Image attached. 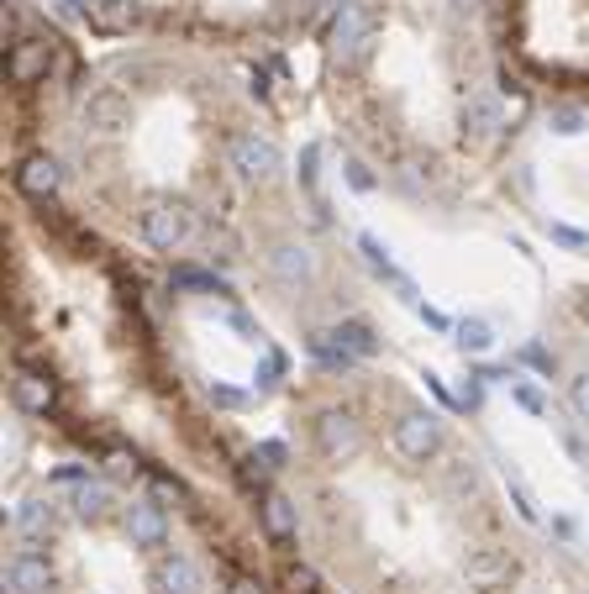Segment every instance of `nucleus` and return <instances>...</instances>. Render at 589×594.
I'll use <instances>...</instances> for the list:
<instances>
[{
	"mask_svg": "<svg viewBox=\"0 0 589 594\" xmlns=\"http://www.w3.org/2000/svg\"><path fill=\"white\" fill-rule=\"evenodd\" d=\"M127 537H132V547H164L169 542V510L158 500H132L127 505Z\"/></svg>",
	"mask_w": 589,
	"mask_h": 594,
	"instance_id": "10",
	"label": "nucleus"
},
{
	"mask_svg": "<svg viewBox=\"0 0 589 594\" xmlns=\"http://www.w3.org/2000/svg\"><path fill=\"white\" fill-rule=\"evenodd\" d=\"M48 64H53V43H48V37H16V43L6 48L11 85H37V79L48 74Z\"/></svg>",
	"mask_w": 589,
	"mask_h": 594,
	"instance_id": "6",
	"label": "nucleus"
},
{
	"mask_svg": "<svg viewBox=\"0 0 589 594\" xmlns=\"http://www.w3.org/2000/svg\"><path fill=\"white\" fill-rule=\"evenodd\" d=\"M442 447V421L432 411H405L395 421V453L411 458V463H426Z\"/></svg>",
	"mask_w": 589,
	"mask_h": 594,
	"instance_id": "5",
	"label": "nucleus"
},
{
	"mask_svg": "<svg viewBox=\"0 0 589 594\" xmlns=\"http://www.w3.org/2000/svg\"><path fill=\"white\" fill-rule=\"evenodd\" d=\"M453 342L463 347V353H490V347H495V332H490L484 321H458V326H453Z\"/></svg>",
	"mask_w": 589,
	"mask_h": 594,
	"instance_id": "20",
	"label": "nucleus"
},
{
	"mask_svg": "<svg viewBox=\"0 0 589 594\" xmlns=\"http://www.w3.org/2000/svg\"><path fill=\"white\" fill-rule=\"evenodd\" d=\"M242 479H248V484H263V479H269V468L258 463V453H253V458H242Z\"/></svg>",
	"mask_w": 589,
	"mask_h": 594,
	"instance_id": "28",
	"label": "nucleus"
},
{
	"mask_svg": "<svg viewBox=\"0 0 589 594\" xmlns=\"http://www.w3.org/2000/svg\"><path fill=\"white\" fill-rule=\"evenodd\" d=\"M526 363H532V368H553V358H547V353H542V347H537V342H532V347H526Z\"/></svg>",
	"mask_w": 589,
	"mask_h": 594,
	"instance_id": "33",
	"label": "nucleus"
},
{
	"mask_svg": "<svg viewBox=\"0 0 589 594\" xmlns=\"http://www.w3.org/2000/svg\"><path fill=\"white\" fill-rule=\"evenodd\" d=\"M547 121H553V132H563V137H574V132H584V116H579L574 106H563V111H553V116H547Z\"/></svg>",
	"mask_w": 589,
	"mask_h": 594,
	"instance_id": "23",
	"label": "nucleus"
},
{
	"mask_svg": "<svg viewBox=\"0 0 589 594\" xmlns=\"http://www.w3.org/2000/svg\"><path fill=\"white\" fill-rule=\"evenodd\" d=\"M263 531H269L274 542H290L295 537V505L284 495H263Z\"/></svg>",
	"mask_w": 589,
	"mask_h": 594,
	"instance_id": "19",
	"label": "nucleus"
},
{
	"mask_svg": "<svg viewBox=\"0 0 589 594\" xmlns=\"http://www.w3.org/2000/svg\"><path fill=\"white\" fill-rule=\"evenodd\" d=\"M6 584H11V594H48L53 563L37 547H22V552H11V563H6Z\"/></svg>",
	"mask_w": 589,
	"mask_h": 594,
	"instance_id": "8",
	"label": "nucleus"
},
{
	"mask_svg": "<svg viewBox=\"0 0 589 594\" xmlns=\"http://www.w3.org/2000/svg\"><path fill=\"white\" fill-rule=\"evenodd\" d=\"M500 127H505V106L490 90H474L463 100V137L469 142H490V137H500Z\"/></svg>",
	"mask_w": 589,
	"mask_h": 594,
	"instance_id": "11",
	"label": "nucleus"
},
{
	"mask_svg": "<svg viewBox=\"0 0 589 594\" xmlns=\"http://www.w3.org/2000/svg\"><path fill=\"white\" fill-rule=\"evenodd\" d=\"M211 400H216V405H227V411H232V405H242V395H237V389H227V384H216V389H211Z\"/></svg>",
	"mask_w": 589,
	"mask_h": 594,
	"instance_id": "31",
	"label": "nucleus"
},
{
	"mask_svg": "<svg viewBox=\"0 0 589 594\" xmlns=\"http://www.w3.org/2000/svg\"><path fill=\"white\" fill-rule=\"evenodd\" d=\"M69 6H74V11H79V16H90V11H95V6H100V0H69Z\"/></svg>",
	"mask_w": 589,
	"mask_h": 594,
	"instance_id": "34",
	"label": "nucleus"
},
{
	"mask_svg": "<svg viewBox=\"0 0 589 594\" xmlns=\"http://www.w3.org/2000/svg\"><path fill=\"white\" fill-rule=\"evenodd\" d=\"M106 510H111V484H100V479L74 484V516L79 521H106Z\"/></svg>",
	"mask_w": 589,
	"mask_h": 594,
	"instance_id": "17",
	"label": "nucleus"
},
{
	"mask_svg": "<svg viewBox=\"0 0 589 594\" xmlns=\"http://www.w3.org/2000/svg\"><path fill=\"white\" fill-rule=\"evenodd\" d=\"M316 6H337V0H316Z\"/></svg>",
	"mask_w": 589,
	"mask_h": 594,
	"instance_id": "35",
	"label": "nucleus"
},
{
	"mask_svg": "<svg viewBox=\"0 0 589 594\" xmlns=\"http://www.w3.org/2000/svg\"><path fill=\"white\" fill-rule=\"evenodd\" d=\"M463 573H469V589L495 594V589L511 584L516 563H511V552H505V547H474V552H469V563H463Z\"/></svg>",
	"mask_w": 589,
	"mask_h": 594,
	"instance_id": "7",
	"label": "nucleus"
},
{
	"mask_svg": "<svg viewBox=\"0 0 589 594\" xmlns=\"http://www.w3.org/2000/svg\"><path fill=\"white\" fill-rule=\"evenodd\" d=\"M342 169H348V184H353V190H358V195H369V190H374V174H369V163H358V158H348V163H342Z\"/></svg>",
	"mask_w": 589,
	"mask_h": 594,
	"instance_id": "25",
	"label": "nucleus"
},
{
	"mask_svg": "<svg viewBox=\"0 0 589 594\" xmlns=\"http://www.w3.org/2000/svg\"><path fill=\"white\" fill-rule=\"evenodd\" d=\"M416 311H421V321H426V326H437V332H448V326H453L442 311H432V305H416Z\"/></svg>",
	"mask_w": 589,
	"mask_h": 594,
	"instance_id": "30",
	"label": "nucleus"
},
{
	"mask_svg": "<svg viewBox=\"0 0 589 594\" xmlns=\"http://www.w3.org/2000/svg\"><path fill=\"white\" fill-rule=\"evenodd\" d=\"M85 22H90L95 32H127V27L137 22V6H132V0H100Z\"/></svg>",
	"mask_w": 589,
	"mask_h": 594,
	"instance_id": "18",
	"label": "nucleus"
},
{
	"mask_svg": "<svg viewBox=\"0 0 589 594\" xmlns=\"http://www.w3.org/2000/svg\"><path fill=\"white\" fill-rule=\"evenodd\" d=\"M227 594H263V584L253 579V573H237V579L227 584Z\"/></svg>",
	"mask_w": 589,
	"mask_h": 594,
	"instance_id": "27",
	"label": "nucleus"
},
{
	"mask_svg": "<svg viewBox=\"0 0 589 594\" xmlns=\"http://www.w3.org/2000/svg\"><path fill=\"white\" fill-rule=\"evenodd\" d=\"M58 179H64V174H58V163L48 153H27L22 169H16V190L32 195V200H48L58 190Z\"/></svg>",
	"mask_w": 589,
	"mask_h": 594,
	"instance_id": "15",
	"label": "nucleus"
},
{
	"mask_svg": "<svg viewBox=\"0 0 589 594\" xmlns=\"http://www.w3.org/2000/svg\"><path fill=\"white\" fill-rule=\"evenodd\" d=\"M127 95L121 90H90V100H85V127L90 132H121L127 127Z\"/></svg>",
	"mask_w": 589,
	"mask_h": 594,
	"instance_id": "14",
	"label": "nucleus"
},
{
	"mask_svg": "<svg viewBox=\"0 0 589 594\" xmlns=\"http://www.w3.org/2000/svg\"><path fill=\"white\" fill-rule=\"evenodd\" d=\"M53 521H58L53 500H22V505H16V516H11V531H16L27 547H37V542L53 531Z\"/></svg>",
	"mask_w": 589,
	"mask_h": 594,
	"instance_id": "16",
	"label": "nucleus"
},
{
	"mask_svg": "<svg viewBox=\"0 0 589 594\" xmlns=\"http://www.w3.org/2000/svg\"><path fill=\"white\" fill-rule=\"evenodd\" d=\"M511 395H516V405H521V411H532V416H542V411H547V400L537 395L532 384H516V379H511Z\"/></svg>",
	"mask_w": 589,
	"mask_h": 594,
	"instance_id": "22",
	"label": "nucleus"
},
{
	"mask_svg": "<svg viewBox=\"0 0 589 594\" xmlns=\"http://www.w3.org/2000/svg\"><path fill=\"white\" fill-rule=\"evenodd\" d=\"M158 594H206V573H200V563L185 558V552H169V558L158 563Z\"/></svg>",
	"mask_w": 589,
	"mask_h": 594,
	"instance_id": "13",
	"label": "nucleus"
},
{
	"mask_svg": "<svg viewBox=\"0 0 589 594\" xmlns=\"http://www.w3.org/2000/svg\"><path fill=\"white\" fill-rule=\"evenodd\" d=\"M358 416L353 411H342V405H327V411L316 416V447H321V458L327 463H342V458H353L358 453Z\"/></svg>",
	"mask_w": 589,
	"mask_h": 594,
	"instance_id": "4",
	"label": "nucleus"
},
{
	"mask_svg": "<svg viewBox=\"0 0 589 594\" xmlns=\"http://www.w3.org/2000/svg\"><path fill=\"white\" fill-rule=\"evenodd\" d=\"M11 400H16V411H27V416H48L58 405V384L48 374H37V368H16Z\"/></svg>",
	"mask_w": 589,
	"mask_h": 594,
	"instance_id": "12",
	"label": "nucleus"
},
{
	"mask_svg": "<svg viewBox=\"0 0 589 594\" xmlns=\"http://www.w3.org/2000/svg\"><path fill=\"white\" fill-rule=\"evenodd\" d=\"M106 474H111V479H132V474H137V458L116 447V453H106Z\"/></svg>",
	"mask_w": 589,
	"mask_h": 594,
	"instance_id": "24",
	"label": "nucleus"
},
{
	"mask_svg": "<svg viewBox=\"0 0 589 594\" xmlns=\"http://www.w3.org/2000/svg\"><path fill=\"white\" fill-rule=\"evenodd\" d=\"M568 405H574V416H579V421H589V368L568 379Z\"/></svg>",
	"mask_w": 589,
	"mask_h": 594,
	"instance_id": "21",
	"label": "nucleus"
},
{
	"mask_svg": "<svg viewBox=\"0 0 589 594\" xmlns=\"http://www.w3.org/2000/svg\"><path fill=\"white\" fill-rule=\"evenodd\" d=\"M269 274L279 284H290V290H300V284L316 279V258H311L306 242H274L269 248Z\"/></svg>",
	"mask_w": 589,
	"mask_h": 594,
	"instance_id": "9",
	"label": "nucleus"
},
{
	"mask_svg": "<svg viewBox=\"0 0 589 594\" xmlns=\"http://www.w3.org/2000/svg\"><path fill=\"white\" fill-rule=\"evenodd\" d=\"M137 227H142V242H148L153 253H179L190 242V206H179V200H153Z\"/></svg>",
	"mask_w": 589,
	"mask_h": 594,
	"instance_id": "2",
	"label": "nucleus"
},
{
	"mask_svg": "<svg viewBox=\"0 0 589 594\" xmlns=\"http://www.w3.org/2000/svg\"><path fill=\"white\" fill-rule=\"evenodd\" d=\"M227 163L237 169L242 184H274L279 169H284V153H279L263 132H237V137L227 142Z\"/></svg>",
	"mask_w": 589,
	"mask_h": 594,
	"instance_id": "1",
	"label": "nucleus"
},
{
	"mask_svg": "<svg viewBox=\"0 0 589 594\" xmlns=\"http://www.w3.org/2000/svg\"><path fill=\"white\" fill-rule=\"evenodd\" d=\"M258 458H269V463H284V442H258Z\"/></svg>",
	"mask_w": 589,
	"mask_h": 594,
	"instance_id": "32",
	"label": "nucleus"
},
{
	"mask_svg": "<svg viewBox=\"0 0 589 594\" xmlns=\"http://www.w3.org/2000/svg\"><path fill=\"white\" fill-rule=\"evenodd\" d=\"M553 242H563V248H589V237L574 227H553Z\"/></svg>",
	"mask_w": 589,
	"mask_h": 594,
	"instance_id": "26",
	"label": "nucleus"
},
{
	"mask_svg": "<svg viewBox=\"0 0 589 594\" xmlns=\"http://www.w3.org/2000/svg\"><path fill=\"white\" fill-rule=\"evenodd\" d=\"M300 179H306V190H316V148H306V158H300Z\"/></svg>",
	"mask_w": 589,
	"mask_h": 594,
	"instance_id": "29",
	"label": "nucleus"
},
{
	"mask_svg": "<svg viewBox=\"0 0 589 594\" xmlns=\"http://www.w3.org/2000/svg\"><path fill=\"white\" fill-rule=\"evenodd\" d=\"M374 43V11H369V0H342V11H337V22H332V53H337V64H358L363 53H369Z\"/></svg>",
	"mask_w": 589,
	"mask_h": 594,
	"instance_id": "3",
	"label": "nucleus"
}]
</instances>
